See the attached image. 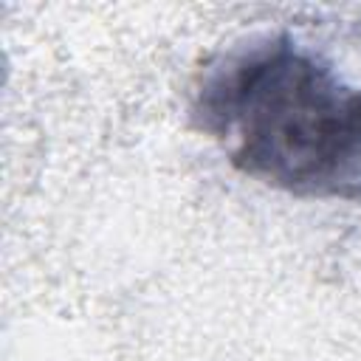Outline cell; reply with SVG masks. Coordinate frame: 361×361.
I'll return each mask as SVG.
<instances>
[{"mask_svg":"<svg viewBox=\"0 0 361 361\" xmlns=\"http://www.w3.org/2000/svg\"><path fill=\"white\" fill-rule=\"evenodd\" d=\"M192 118L268 186L361 197V87L290 34L251 39L209 68Z\"/></svg>","mask_w":361,"mask_h":361,"instance_id":"1","label":"cell"}]
</instances>
